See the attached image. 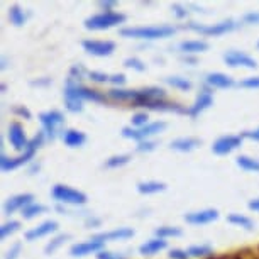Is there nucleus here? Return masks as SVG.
<instances>
[{"label":"nucleus","instance_id":"nucleus-1","mask_svg":"<svg viewBox=\"0 0 259 259\" xmlns=\"http://www.w3.org/2000/svg\"><path fill=\"white\" fill-rule=\"evenodd\" d=\"M173 26L161 24V26H143V27H124L119 34L122 37H134V39H146V41H154V39L169 37L175 34Z\"/></svg>","mask_w":259,"mask_h":259},{"label":"nucleus","instance_id":"nucleus-2","mask_svg":"<svg viewBox=\"0 0 259 259\" xmlns=\"http://www.w3.org/2000/svg\"><path fill=\"white\" fill-rule=\"evenodd\" d=\"M125 22V16L122 12H115V11H110V12H99L95 16L89 17L85 21V27L89 31H107L110 27H115V26H120V24Z\"/></svg>","mask_w":259,"mask_h":259},{"label":"nucleus","instance_id":"nucleus-3","mask_svg":"<svg viewBox=\"0 0 259 259\" xmlns=\"http://www.w3.org/2000/svg\"><path fill=\"white\" fill-rule=\"evenodd\" d=\"M65 99H76V100H92L97 104H104L107 97L102 92L95 89H89V87H83L80 83H73L68 80L65 87Z\"/></svg>","mask_w":259,"mask_h":259},{"label":"nucleus","instance_id":"nucleus-4","mask_svg":"<svg viewBox=\"0 0 259 259\" xmlns=\"http://www.w3.org/2000/svg\"><path fill=\"white\" fill-rule=\"evenodd\" d=\"M51 197L60 205H73V207H78V205L87 203V195L80 192V190L68 187V185H55L51 190Z\"/></svg>","mask_w":259,"mask_h":259},{"label":"nucleus","instance_id":"nucleus-5","mask_svg":"<svg viewBox=\"0 0 259 259\" xmlns=\"http://www.w3.org/2000/svg\"><path fill=\"white\" fill-rule=\"evenodd\" d=\"M166 129V122L158 120V122H149L148 125L141 127V129H136V127H124L122 129V136L127 139H134V141H148L153 136L163 133Z\"/></svg>","mask_w":259,"mask_h":259},{"label":"nucleus","instance_id":"nucleus-6","mask_svg":"<svg viewBox=\"0 0 259 259\" xmlns=\"http://www.w3.org/2000/svg\"><path fill=\"white\" fill-rule=\"evenodd\" d=\"M185 27L190 29V31L203 34V36H222V34L234 31V29H236V22H234L232 19L222 21L219 24H212V26H202V24H197V22H190Z\"/></svg>","mask_w":259,"mask_h":259},{"label":"nucleus","instance_id":"nucleus-7","mask_svg":"<svg viewBox=\"0 0 259 259\" xmlns=\"http://www.w3.org/2000/svg\"><path fill=\"white\" fill-rule=\"evenodd\" d=\"M39 120H41L42 127H45V136L48 139H55L58 129L65 124V115L60 110H48L39 114Z\"/></svg>","mask_w":259,"mask_h":259},{"label":"nucleus","instance_id":"nucleus-8","mask_svg":"<svg viewBox=\"0 0 259 259\" xmlns=\"http://www.w3.org/2000/svg\"><path fill=\"white\" fill-rule=\"evenodd\" d=\"M83 50L89 55L97 58H105L110 56L115 51V42L114 41H99V39H85L81 42Z\"/></svg>","mask_w":259,"mask_h":259},{"label":"nucleus","instance_id":"nucleus-9","mask_svg":"<svg viewBox=\"0 0 259 259\" xmlns=\"http://www.w3.org/2000/svg\"><path fill=\"white\" fill-rule=\"evenodd\" d=\"M7 138H9V143L16 151H26L27 146H29V139L26 136V131H24V127L19 124V122H12L11 125H9V131H7Z\"/></svg>","mask_w":259,"mask_h":259},{"label":"nucleus","instance_id":"nucleus-10","mask_svg":"<svg viewBox=\"0 0 259 259\" xmlns=\"http://www.w3.org/2000/svg\"><path fill=\"white\" fill-rule=\"evenodd\" d=\"M242 139H244L242 136H222V138H219L213 143L212 151L219 156L229 154V153H232V151H236L237 148H241Z\"/></svg>","mask_w":259,"mask_h":259},{"label":"nucleus","instance_id":"nucleus-11","mask_svg":"<svg viewBox=\"0 0 259 259\" xmlns=\"http://www.w3.org/2000/svg\"><path fill=\"white\" fill-rule=\"evenodd\" d=\"M224 61L231 68L241 66V68H247V70H254V68L257 66L256 60L242 51H227L226 55H224Z\"/></svg>","mask_w":259,"mask_h":259},{"label":"nucleus","instance_id":"nucleus-12","mask_svg":"<svg viewBox=\"0 0 259 259\" xmlns=\"http://www.w3.org/2000/svg\"><path fill=\"white\" fill-rule=\"evenodd\" d=\"M104 246H105V242L97 241V239H90V241H87V242L73 244L70 247V254L73 257H85V256H89V254H94V252L99 254L100 251H104Z\"/></svg>","mask_w":259,"mask_h":259},{"label":"nucleus","instance_id":"nucleus-13","mask_svg":"<svg viewBox=\"0 0 259 259\" xmlns=\"http://www.w3.org/2000/svg\"><path fill=\"white\" fill-rule=\"evenodd\" d=\"M34 203V195L32 193H19V195H14L4 203V215H12L14 212L17 210H22L27 207V205Z\"/></svg>","mask_w":259,"mask_h":259},{"label":"nucleus","instance_id":"nucleus-14","mask_svg":"<svg viewBox=\"0 0 259 259\" xmlns=\"http://www.w3.org/2000/svg\"><path fill=\"white\" fill-rule=\"evenodd\" d=\"M219 219V210L215 208H205V210H198V212H190L185 215V221L192 226H205V224H210Z\"/></svg>","mask_w":259,"mask_h":259},{"label":"nucleus","instance_id":"nucleus-15","mask_svg":"<svg viewBox=\"0 0 259 259\" xmlns=\"http://www.w3.org/2000/svg\"><path fill=\"white\" fill-rule=\"evenodd\" d=\"M213 105V95H212V90L205 89L198 94L197 100H195V104L190 107V109L187 110V114L190 117H197L202 114L203 110H207L208 107Z\"/></svg>","mask_w":259,"mask_h":259},{"label":"nucleus","instance_id":"nucleus-16","mask_svg":"<svg viewBox=\"0 0 259 259\" xmlns=\"http://www.w3.org/2000/svg\"><path fill=\"white\" fill-rule=\"evenodd\" d=\"M58 231V222L56 221H46L42 224H39L37 227L31 229V231L26 232V241H37L41 237H46L50 234Z\"/></svg>","mask_w":259,"mask_h":259},{"label":"nucleus","instance_id":"nucleus-17","mask_svg":"<svg viewBox=\"0 0 259 259\" xmlns=\"http://www.w3.org/2000/svg\"><path fill=\"white\" fill-rule=\"evenodd\" d=\"M134 229L131 227H119V229H114V231H109V232H102V234H97L94 239L97 241H125V239H131L134 237Z\"/></svg>","mask_w":259,"mask_h":259},{"label":"nucleus","instance_id":"nucleus-18","mask_svg":"<svg viewBox=\"0 0 259 259\" xmlns=\"http://www.w3.org/2000/svg\"><path fill=\"white\" fill-rule=\"evenodd\" d=\"M34 153H36V151L26 149L21 156H17V158H9V156L2 154V159H0V166H2V171H11V169L19 168L21 164L27 163L29 159H32L34 158Z\"/></svg>","mask_w":259,"mask_h":259},{"label":"nucleus","instance_id":"nucleus-19","mask_svg":"<svg viewBox=\"0 0 259 259\" xmlns=\"http://www.w3.org/2000/svg\"><path fill=\"white\" fill-rule=\"evenodd\" d=\"M205 83L210 87V89H231V87L236 85V81L232 80L231 76L226 75V73H208L205 76Z\"/></svg>","mask_w":259,"mask_h":259},{"label":"nucleus","instance_id":"nucleus-20","mask_svg":"<svg viewBox=\"0 0 259 259\" xmlns=\"http://www.w3.org/2000/svg\"><path fill=\"white\" fill-rule=\"evenodd\" d=\"M178 50L183 53V55H198V53H203L208 50V42L203 41V39H192V41H182L178 45Z\"/></svg>","mask_w":259,"mask_h":259},{"label":"nucleus","instance_id":"nucleus-21","mask_svg":"<svg viewBox=\"0 0 259 259\" xmlns=\"http://www.w3.org/2000/svg\"><path fill=\"white\" fill-rule=\"evenodd\" d=\"M166 247H168V242H166L164 239L154 237V239H149V241H146L144 244H141V246H139V254H143V256H154V254L161 252Z\"/></svg>","mask_w":259,"mask_h":259},{"label":"nucleus","instance_id":"nucleus-22","mask_svg":"<svg viewBox=\"0 0 259 259\" xmlns=\"http://www.w3.org/2000/svg\"><path fill=\"white\" fill-rule=\"evenodd\" d=\"M63 143H65L68 148H81L83 144L87 143V136L81 133V131H75V129H68L63 133Z\"/></svg>","mask_w":259,"mask_h":259},{"label":"nucleus","instance_id":"nucleus-23","mask_svg":"<svg viewBox=\"0 0 259 259\" xmlns=\"http://www.w3.org/2000/svg\"><path fill=\"white\" fill-rule=\"evenodd\" d=\"M202 144V141L197 138H178L171 141V149L180 151V153H190V151L197 149Z\"/></svg>","mask_w":259,"mask_h":259},{"label":"nucleus","instance_id":"nucleus-24","mask_svg":"<svg viewBox=\"0 0 259 259\" xmlns=\"http://www.w3.org/2000/svg\"><path fill=\"white\" fill-rule=\"evenodd\" d=\"M136 95H138V90H122V89H112L107 97L112 100H117V102H133L136 100Z\"/></svg>","mask_w":259,"mask_h":259},{"label":"nucleus","instance_id":"nucleus-25","mask_svg":"<svg viewBox=\"0 0 259 259\" xmlns=\"http://www.w3.org/2000/svg\"><path fill=\"white\" fill-rule=\"evenodd\" d=\"M166 185L161 182H141L138 185V192L141 195H153V193H159L164 192Z\"/></svg>","mask_w":259,"mask_h":259},{"label":"nucleus","instance_id":"nucleus-26","mask_svg":"<svg viewBox=\"0 0 259 259\" xmlns=\"http://www.w3.org/2000/svg\"><path fill=\"white\" fill-rule=\"evenodd\" d=\"M190 257H197V259H207L213 254V249L210 244H197L188 249Z\"/></svg>","mask_w":259,"mask_h":259},{"label":"nucleus","instance_id":"nucleus-27","mask_svg":"<svg viewBox=\"0 0 259 259\" xmlns=\"http://www.w3.org/2000/svg\"><path fill=\"white\" fill-rule=\"evenodd\" d=\"M237 166L244 171H251V173H259V159L249 158V156H239L236 159Z\"/></svg>","mask_w":259,"mask_h":259},{"label":"nucleus","instance_id":"nucleus-28","mask_svg":"<svg viewBox=\"0 0 259 259\" xmlns=\"http://www.w3.org/2000/svg\"><path fill=\"white\" fill-rule=\"evenodd\" d=\"M164 83L182 92H188L193 87L188 78H182V76H168V78H164Z\"/></svg>","mask_w":259,"mask_h":259},{"label":"nucleus","instance_id":"nucleus-29","mask_svg":"<svg viewBox=\"0 0 259 259\" xmlns=\"http://www.w3.org/2000/svg\"><path fill=\"white\" fill-rule=\"evenodd\" d=\"M227 222L234 224V226H237V227L246 229V231H251V229L254 227V222L249 217H246V215H242V213H231L227 217Z\"/></svg>","mask_w":259,"mask_h":259},{"label":"nucleus","instance_id":"nucleus-30","mask_svg":"<svg viewBox=\"0 0 259 259\" xmlns=\"http://www.w3.org/2000/svg\"><path fill=\"white\" fill-rule=\"evenodd\" d=\"M26 19H27V16L24 14V11L19 6H12L9 9V21H11V24H14L16 27L24 26V24H26Z\"/></svg>","mask_w":259,"mask_h":259},{"label":"nucleus","instance_id":"nucleus-31","mask_svg":"<svg viewBox=\"0 0 259 259\" xmlns=\"http://www.w3.org/2000/svg\"><path fill=\"white\" fill-rule=\"evenodd\" d=\"M48 210L46 205H42V203H31V205H27L26 208L22 210V217L26 219V221H31V219L34 217H37V215H42Z\"/></svg>","mask_w":259,"mask_h":259},{"label":"nucleus","instance_id":"nucleus-32","mask_svg":"<svg viewBox=\"0 0 259 259\" xmlns=\"http://www.w3.org/2000/svg\"><path fill=\"white\" fill-rule=\"evenodd\" d=\"M183 234V231L180 227H171V226H163L159 229H156V237L159 239H169V237H180Z\"/></svg>","mask_w":259,"mask_h":259},{"label":"nucleus","instance_id":"nucleus-33","mask_svg":"<svg viewBox=\"0 0 259 259\" xmlns=\"http://www.w3.org/2000/svg\"><path fill=\"white\" fill-rule=\"evenodd\" d=\"M131 161L129 154H119V156H112L104 163V168L114 169V168H120V166H125Z\"/></svg>","mask_w":259,"mask_h":259},{"label":"nucleus","instance_id":"nucleus-34","mask_svg":"<svg viewBox=\"0 0 259 259\" xmlns=\"http://www.w3.org/2000/svg\"><path fill=\"white\" fill-rule=\"evenodd\" d=\"M68 239H70V236H68V234H60V236H56L55 239H51V242H48V246L45 247V252L51 256V254L56 252L58 249H60L63 244L68 241Z\"/></svg>","mask_w":259,"mask_h":259},{"label":"nucleus","instance_id":"nucleus-35","mask_svg":"<svg viewBox=\"0 0 259 259\" xmlns=\"http://www.w3.org/2000/svg\"><path fill=\"white\" fill-rule=\"evenodd\" d=\"M19 229H21V222H17V221L6 222L2 227H0V237H2V239H6L7 236H11V234L17 232Z\"/></svg>","mask_w":259,"mask_h":259},{"label":"nucleus","instance_id":"nucleus-36","mask_svg":"<svg viewBox=\"0 0 259 259\" xmlns=\"http://www.w3.org/2000/svg\"><path fill=\"white\" fill-rule=\"evenodd\" d=\"M87 73V70L83 68V65H75L71 68V71H70V78L68 80L70 81H73V83H80V80H81V76L85 75ZM89 75V73H87Z\"/></svg>","mask_w":259,"mask_h":259},{"label":"nucleus","instance_id":"nucleus-37","mask_svg":"<svg viewBox=\"0 0 259 259\" xmlns=\"http://www.w3.org/2000/svg\"><path fill=\"white\" fill-rule=\"evenodd\" d=\"M148 119H149V115L146 114V112H138V114L133 115V119H131V120H133V125L136 127V129H141V127L149 124Z\"/></svg>","mask_w":259,"mask_h":259},{"label":"nucleus","instance_id":"nucleus-38","mask_svg":"<svg viewBox=\"0 0 259 259\" xmlns=\"http://www.w3.org/2000/svg\"><path fill=\"white\" fill-rule=\"evenodd\" d=\"M124 66L133 68V70H136V71H146V65L139 60V58H127V60L124 61Z\"/></svg>","mask_w":259,"mask_h":259},{"label":"nucleus","instance_id":"nucleus-39","mask_svg":"<svg viewBox=\"0 0 259 259\" xmlns=\"http://www.w3.org/2000/svg\"><path fill=\"white\" fill-rule=\"evenodd\" d=\"M65 107H66V110H70V112H73V114H76V112L83 110V102L76 100V99H65Z\"/></svg>","mask_w":259,"mask_h":259},{"label":"nucleus","instance_id":"nucleus-40","mask_svg":"<svg viewBox=\"0 0 259 259\" xmlns=\"http://www.w3.org/2000/svg\"><path fill=\"white\" fill-rule=\"evenodd\" d=\"M89 78L95 83H109L110 81V76L102 71H89Z\"/></svg>","mask_w":259,"mask_h":259},{"label":"nucleus","instance_id":"nucleus-41","mask_svg":"<svg viewBox=\"0 0 259 259\" xmlns=\"http://www.w3.org/2000/svg\"><path fill=\"white\" fill-rule=\"evenodd\" d=\"M42 141H45V133H39L36 134L34 138L29 141V146H27V149H31V151H36L39 146L42 144Z\"/></svg>","mask_w":259,"mask_h":259},{"label":"nucleus","instance_id":"nucleus-42","mask_svg":"<svg viewBox=\"0 0 259 259\" xmlns=\"http://www.w3.org/2000/svg\"><path fill=\"white\" fill-rule=\"evenodd\" d=\"M239 85H241L242 89H259V76L246 78V80H242Z\"/></svg>","mask_w":259,"mask_h":259},{"label":"nucleus","instance_id":"nucleus-43","mask_svg":"<svg viewBox=\"0 0 259 259\" xmlns=\"http://www.w3.org/2000/svg\"><path fill=\"white\" fill-rule=\"evenodd\" d=\"M156 144L154 141H141L138 144V151L139 153H149V151H154L156 149Z\"/></svg>","mask_w":259,"mask_h":259},{"label":"nucleus","instance_id":"nucleus-44","mask_svg":"<svg viewBox=\"0 0 259 259\" xmlns=\"http://www.w3.org/2000/svg\"><path fill=\"white\" fill-rule=\"evenodd\" d=\"M169 259H190L188 251H183V249H171L168 252Z\"/></svg>","mask_w":259,"mask_h":259},{"label":"nucleus","instance_id":"nucleus-45","mask_svg":"<svg viewBox=\"0 0 259 259\" xmlns=\"http://www.w3.org/2000/svg\"><path fill=\"white\" fill-rule=\"evenodd\" d=\"M21 249H22V244H21V242H16V244H14V246L7 251L6 259H17V257H19V252H21Z\"/></svg>","mask_w":259,"mask_h":259},{"label":"nucleus","instance_id":"nucleus-46","mask_svg":"<svg viewBox=\"0 0 259 259\" xmlns=\"http://www.w3.org/2000/svg\"><path fill=\"white\" fill-rule=\"evenodd\" d=\"M12 112L16 115H21V117H24L26 120H31V117H32V114L29 112V109H26L24 105H17V107H14L12 109Z\"/></svg>","mask_w":259,"mask_h":259},{"label":"nucleus","instance_id":"nucleus-47","mask_svg":"<svg viewBox=\"0 0 259 259\" xmlns=\"http://www.w3.org/2000/svg\"><path fill=\"white\" fill-rule=\"evenodd\" d=\"M171 11H173V14L178 19H185L188 16V11L183 6H180V4H173V6H171Z\"/></svg>","mask_w":259,"mask_h":259},{"label":"nucleus","instance_id":"nucleus-48","mask_svg":"<svg viewBox=\"0 0 259 259\" xmlns=\"http://www.w3.org/2000/svg\"><path fill=\"white\" fill-rule=\"evenodd\" d=\"M97 259H125L122 254H117V252H110V251H100L97 254Z\"/></svg>","mask_w":259,"mask_h":259},{"label":"nucleus","instance_id":"nucleus-49","mask_svg":"<svg viewBox=\"0 0 259 259\" xmlns=\"http://www.w3.org/2000/svg\"><path fill=\"white\" fill-rule=\"evenodd\" d=\"M244 22L246 24H254V26H259V12H247L244 16Z\"/></svg>","mask_w":259,"mask_h":259},{"label":"nucleus","instance_id":"nucleus-50","mask_svg":"<svg viewBox=\"0 0 259 259\" xmlns=\"http://www.w3.org/2000/svg\"><path fill=\"white\" fill-rule=\"evenodd\" d=\"M112 85H115V87H122L125 83V75H122V73H117V75H112L110 76V81Z\"/></svg>","mask_w":259,"mask_h":259},{"label":"nucleus","instance_id":"nucleus-51","mask_svg":"<svg viewBox=\"0 0 259 259\" xmlns=\"http://www.w3.org/2000/svg\"><path fill=\"white\" fill-rule=\"evenodd\" d=\"M115 4L117 2H114V0H107V2H104V0H102V2H99V6L104 9V12H110V11H114Z\"/></svg>","mask_w":259,"mask_h":259},{"label":"nucleus","instance_id":"nucleus-52","mask_svg":"<svg viewBox=\"0 0 259 259\" xmlns=\"http://www.w3.org/2000/svg\"><path fill=\"white\" fill-rule=\"evenodd\" d=\"M50 83H51V78H45V80H32L31 85L32 87H46V85H50Z\"/></svg>","mask_w":259,"mask_h":259},{"label":"nucleus","instance_id":"nucleus-53","mask_svg":"<svg viewBox=\"0 0 259 259\" xmlns=\"http://www.w3.org/2000/svg\"><path fill=\"white\" fill-rule=\"evenodd\" d=\"M247 207L251 208V210H254V212H259V198H254V200H251V202H249Z\"/></svg>","mask_w":259,"mask_h":259},{"label":"nucleus","instance_id":"nucleus-54","mask_svg":"<svg viewBox=\"0 0 259 259\" xmlns=\"http://www.w3.org/2000/svg\"><path fill=\"white\" fill-rule=\"evenodd\" d=\"M87 226H89V227L100 226V219H87Z\"/></svg>","mask_w":259,"mask_h":259},{"label":"nucleus","instance_id":"nucleus-55","mask_svg":"<svg viewBox=\"0 0 259 259\" xmlns=\"http://www.w3.org/2000/svg\"><path fill=\"white\" fill-rule=\"evenodd\" d=\"M183 61H185V63H192V65H195V63H197V58H193V56H190V55H185V56H183Z\"/></svg>","mask_w":259,"mask_h":259},{"label":"nucleus","instance_id":"nucleus-56","mask_svg":"<svg viewBox=\"0 0 259 259\" xmlns=\"http://www.w3.org/2000/svg\"><path fill=\"white\" fill-rule=\"evenodd\" d=\"M207 259H224V257H213V256H210V257H207Z\"/></svg>","mask_w":259,"mask_h":259},{"label":"nucleus","instance_id":"nucleus-57","mask_svg":"<svg viewBox=\"0 0 259 259\" xmlns=\"http://www.w3.org/2000/svg\"><path fill=\"white\" fill-rule=\"evenodd\" d=\"M257 48H259V42H257Z\"/></svg>","mask_w":259,"mask_h":259}]
</instances>
